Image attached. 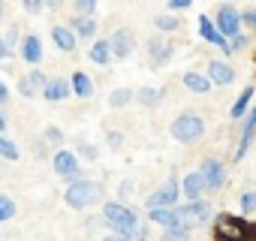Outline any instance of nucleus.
Returning <instances> with one entry per match:
<instances>
[{"label": "nucleus", "mask_w": 256, "mask_h": 241, "mask_svg": "<svg viewBox=\"0 0 256 241\" xmlns=\"http://www.w3.org/2000/svg\"><path fill=\"white\" fill-rule=\"evenodd\" d=\"M102 220L112 229V235H126L133 238L139 229V214L133 208H126L124 202H106L102 205Z\"/></svg>", "instance_id": "f257e3e1"}, {"label": "nucleus", "mask_w": 256, "mask_h": 241, "mask_svg": "<svg viewBox=\"0 0 256 241\" xmlns=\"http://www.w3.org/2000/svg\"><path fill=\"white\" fill-rule=\"evenodd\" d=\"M214 241H256V226L235 214H220L214 220Z\"/></svg>", "instance_id": "f03ea898"}, {"label": "nucleus", "mask_w": 256, "mask_h": 241, "mask_svg": "<svg viewBox=\"0 0 256 241\" xmlns=\"http://www.w3.org/2000/svg\"><path fill=\"white\" fill-rule=\"evenodd\" d=\"M64 199H66L70 208L84 211V208H90V205H96L102 199V184L100 181H90V178H78V181H72L64 190Z\"/></svg>", "instance_id": "7ed1b4c3"}, {"label": "nucleus", "mask_w": 256, "mask_h": 241, "mask_svg": "<svg viewBox=\"0 0 256 241\" xmlns=\"http://www.w3.org/2000/svg\"><path fill=\"white\" fill-rule=\"evenodd\" d=\"M169 133H172L175 142L190 145V142L202 139V133H205V120H202V114H196V112H181V114L172 120Z\"/></svg>", "instance_id": "20e7f679"}, {"label": "nucleus", "mask_w": 256, "mask_h": 241, "mask_svg": "<svg viewBox=\"0 0 256 241\" xmlns=\"http://www.w3.org/2000/svg\"><path fill=\"white\" fill-rule=\"evenodd\" d=\"M214 28L223 40H235L241 34V12L232 6V4H223L217 6V18H214Z\"/></svg>", "instance_id": "39448f33"}, {"label": "nucleus", "mask_w": 256, "mask_h": 241, "mask_svg": "<svg viewBox=\"0 0 256 241\" xmlns=\"http://www.w3.org/2000/svg\"><path fill=\"white\" fill-rule=\"evenodd\" d=\"M178 199H181V181L172 175L157 193L148 196V211H154V208H178Z\"/></svg>", "instance_id": "423d86ee"}, {"label": "nucleus", "mask_w": 256, "mask_h": 241, "mask_svg": "<svg viewBox=\"0 0 256 241\" xmlns=\"http://www.w3.org/2000/svg\"><path fill=\"white\" fill-rule=\"evenodd\" d=\"M52 166H54V175L66 178L70 184L82 178V160H78V154H76V151H66V148H64V151H58V154H54V160H52Z\"/></svg>", "instance_id": "0eeeda50"}, {"label": "nucleus", "mask_w": 256, "mask_h": 241, "mask_svg": "<svg viewBox=\"0 0 256 241\" xmlns=\"http://www.w3.org/2000/svg\"><path fill=\"white\" fill-rule=\"evenodd\" d=\"M133 46H136L133 34H130V30H124V28H118V30L108 36L112 58H118V60H126V58H130V54H133Z\"/></svg>", "instance_id": "6e6552de"}, {"label": "nucleus", "mask_w": 256, "mask_h": 241, "mask_svg": "<svg viewBox=\"0 0 256 241\" xmlns=\"http://www.w3.org/2000/svg\"><path fill=\"white\" fill-rule=\"evenodd\" d=\"M199 175H202V181H205V190H220L223 181H226V169H223L220 160H202Z\"/></svg>", "instance_id": "1a4fd4ad"}, {"label": "nucleus", "mask_w": 256, "mask_h": 241, "mask_svg": "<svg viewBox=\"0 0 256 241\" xmlns=\"http://www.w3.org/2000/svg\"><path fill=\"white\" fill-rule=\"evenodd\" d=\"M148 220H154V223H160V226H166V229H184V226H187L181 208H154V211H148ZM187 229H190V226H187Z\"/></svg>", "instance_id": "9d476101"}, {"label": "nucleus", "mask_w": 256, "mask_h": 241, "mask_svg": "<svg viewBox=\"0 0 256 241\" xmlns=\"http://www.w3.org/2000/svg\"><path fill=\"white\" fill-rule=\"evenodd\" d=\"M42 96L48 102H64L72 96V88H70V78H48L46 88H42Z\"/></svg>", "instance_id": "9b49d317"}, {"label": "nucleus", "mask_w": 256, "mask_h": 241, "mask_svg": "<svg viewBox=\"0 0 256 241\" xmlns=\"http://www.w3.org/2000/svg\"><path fill=\"white\" fill-rule=\"evenodd\" d=\"M211 84H220V88H226V84H232L235 82V70L229 66V64H223V60H211L208 64V76H205Z\"/></svg>", "instance_id": "f8f14e48"}, {"label": "nucleus", "mask_w": 256, "mask_h": 241, "mask_svg": "<svg viewBox=\"0 0 256 241\" xmlns=\"http://www.w3.org/2000/svg\"><path fill=\"white\" fill-rule=\"evenodd\" d=\"M202 193H205V181L199 172H190L181 178V196H187V202H199Z\"/></svg>", "instance_id": "ddd939ff"}, {"label": "nucleus", "mask_w": 256, "mask_h": 241, "mask_svg": "<svg viewBox=\"0 0 256 241\" xmlns=\"http://www.w3.org/2000/svg\"><path fill=\"white\" fill-rule=\"evenodd\" d=\"M178 208H181L187 226H193V223H205L208 214H211V205H208L205 199H199V202H187V205H178Z\"/></svg>", "instance_id": "4468645a"}, {"label": "nucleus", "mask_w": 256, "mask_h": 241, "mask_svg": "<svg viewBox=\"0 0 256 241\" xmlns=\"http://www.w3.org/2000/svg\"><path fill=\"white\" fill-rule=\"evenodd\" d=\"M22 60L24 64H40L42 60V40L36 36V34H28L24 40H22Z\"/></svg>", "instance_id": "2eb2a0df"}, {"label": "nucleus", "mask_w": 256, "mask_h": 241, "mask_svg": "<svg viewBox=\"0 0 256 241\" xmlns=\"http://www.w3.org/2000/svg\"><path fill=\"white\" fill-rule=\"evenodd\" d=\"M46 82H48V78H46V76H42L40 70H34V72H30L28 78H22V82H18V94L30 100V96H36V94H42Z\"/></svg>", "instance_id": "dca6fc26"}, {"label": "nucleus", "mask_w": 256, "mask_h": 241, "mask_svg": "<svg viewBox=\"0 0 256 241\" xmlns=\"http://www.w3.org/2000/svg\"><path fill=\"white\" fill-rule=\"evenodd\" d=\"M148 54H151V60H154L157 66H163L166 60H172L175 48H172L166 40H151V42H148Z\"/></svg>", "instance_id": "f3484780"}, {"label": "nucleus", "mask_w": 256, "mask_h": 241, "mask_svg": "<svg viewBox=\"0 0 256 241\" xmlns=\"http://www.w3.org/2000/svg\"><path fill=\"white\" fill-rule=\"evenodd\" d=\"M70 30L76 34V40H78V36L90 40V36L96 34V22H94V16H76V18L70 22Z\"/></svg>", "instance_id": "a211bd4d"}, {"label": "nucleus", "mask_w": 256, "mask_h": 241, "mask_svg": "<svg viewBox=\"0 0 256 241\" xmlns=\"http://www.w3.org/2000/svg\"><path fill=\"white\" fill-rule=\"evenodd\" d=\"M52 40H54V46H58L60 52H72V48H76V34H72L70 28H64V24H54V28H52Z\"/></svg>", "instance_id": "6ab92c4d"}, {"label": "nucleus", "mask_w": 256, "mask_h": 241, "mask_svg": "<svg viewBox=\"0 0 256 241\" xmlns=\"http://www.w3.org/2000/svg\"><path fill=\"white\" fill-rule=\"evenodd\" d=\"M70 88H72V94L76 96H82V100H88L90 94H94V82H90V76L88 72H72V78H70Z\"/></svg>", "instance_id": "aec40b11"}, {"label": "nucleus", "mask_w": 256, "mask_h": 241, "mask_svg": "<svg viewBox=\"0 0 256 241\" xmlns=\"http://www.w3.org/2000/svg\"><path fill=\"white\" fill-rule=\"evenodd\" d=\"M181 82H184V88H187L190 94H211V82H208L205 76L193 72V70H190V72H184V78H181Z\"/></svg>", "instance_id": "412c9836"}, {"label": "nucleus", "mask_w": 256, "mask_h": 241, "mask_svg": "<svg viewBox=\"0 0 256 241\" xmlns=\"http://www.w3.org/2000/svg\"><path fill=\"white\" fill-rule=\"evenodd\" d=\"M253 94H256L253 88H244V94H241V96L235 100V106H232V112H229V114H232L235 120H238V118H244V114L250 112V102H253Z\"/></svg>", "instance_id": "4be33fe9"}, {"label": "nucleus", "mask_w": 256, "mask_h": 241, "mask_svg": "<svg viewBox=\"0 0 256 241\" xmlns=\"http://www.w3.org/2000/svg\"><path fill=\"white\" fill-rule=\"evenodd\" d=\"M90 60H94V64H100V66H106V64L112 60L108 40H100V42H94V46H90Z\"/></svg>", "instance_id": "5701e85b"}, {"label": "nucleus", "mask_w": 256, "mask_h": 241, "mask_svg": "<svg viewBox=\"0 0 256 241\" xmlns=\"http://www.w3.org/2000/svg\"><path fill=\"white\" fill-rule=\"evenodd\" d=\"M18 157H22L18 145H16L12 139H6V136H0V160H10V163H16Z\"/></svg>", "instance_id": "b1692460"}, {"label": "nucleus", "mask_w": 256, "mask_h": 241, "mask_svg": "<svg viewBox=\"0 0 256 241\" xmlns=\"http://www.w3.org/2000/svg\"><path fill=\"white\" fill-rule=\"evenodd\" d=\"M136 100H139L142 106H160V102H163V90H160V88H142V90L136 94Z\"/></svg>", "instance_id": "393cba45"}, {"label": "nucleus", "mask_w": 256, "mask_h": 241, "mask_svg": "<svg viewBox=\"0 0 256 241\" xmlns=\"http://www.w3.org/2000/svg\"><path fill=\"white\" fill-rule=\"evenodd\" d=\"M133 100H136V94H133V90L118 88V90H112V96H108V106H112V108H120V106H130Z\"/></svg>", "instance_id": "a878e982"}, {"label": "nucleus", "mask_w": 256, "mask_h": 241, "mask_svg": "<svg viewBox=\"0 0 256 241\" xmlns=\"http://www.w3.org/2000/svg\"><path fill=\"white\" fill-rule=\"evenodd\" d=\"M12 217H16V202H12L10 196L0 193V223H4V220H12Z\"/></svg>", "instance_id": "bb28decb"}, {"label": "nucleus", "mask_w": 256, "mask_h": 241, "mask_svg": "<svg viewBox=\"0 0 256 241\" xmlns=\"http://www.w3.org/2000/svg\"><path fill=\"white\" fill-rule=\"evenodd\" d=\"M154 24H157L160 30H178V24H181V22H178L175 16H157V18H154Z\"/></svg>", "instance_id": "cd10ccee"}, {"label": "nucleus", "mask_w": 256, "mask_h": 241, "mask_svg": "<svg viewBox=\"0 0 256 241\" xmlns=\"http://www.w3.org/2000/svg\"><path fill=\"white\" fill-rule=\"evenodd\" d=\"M190 238V229L184 226V229H166L163 232V241H187Z\"/></svg>", "instance_id": "c85d7f7f"}, {"label": "nucleus", "mask_w": 256, "mask_h": 241, "mask_svg": "<svg viewBox=\"0 0 256 241\" xmlns=\"http://www.w3.org/2000/svg\"><path fill=\"white\" fill-rule=\"evenodd\" d=\"M193 4H190V0H169V4H166V10L169 12H187Z\"/></svg>", "instance_id": "c756f323"}, {"label": "nucleus", "mask_w": 256, "mask_h": 241, "mask_svg": "<svg viewBox=\"0 0 256 241\" xmlns=\"http://www.w3.org/2000/svg\"><path fill=\"white\" fill-rule=\"evenodd\" d=\"M253 208H256V193H241V211L250 214Z\"/></svg>", "instance_id": "7c9ffc66"}, {"label": "nucleus", "mask_w": 256, "mask_h": 241, "mask_svg": "<svg viewBox=\"0 0 256 241\" xmlns=\"http://www.w3.org/2000/svg\"><path fill=\"white\" fill-rule=\"evenodd\" d=\"M241 24H244V28H253V30H256V6L244 10V16H241Z\"/></svg>", "instance_id": "2f4dec72"}, {"label": "nucleus", "mask_w": 256, "mask_h": 241, "mask_svg": "<svg viewBox=\"0 0 256 241\" xmlns=\"http://www.w3.org/2000/svg\"><path fill=\"white\" fill-rule=\"evenodd\" d=\"M229 46H232V52H238V48H247V46H250V36H247V34H238L235 40H229Z\"/></svg>", "instance_id": "473e14b6"}, {"label": "nucleus", "mask_w": 256, "mask_h": 241, "mask_svg": "<svg viewBox=\"0 0 256 241\" xmlns=\"http://www.w3.org/2000/svg\"><path fill=\"white\" fill-rule=\"evenodd\" d=\"M22 10H24V12H42V10H46V4H40V0H24Z\"/></svg>", "instance_id": "72a5a7b5"}, {"label": "nucleus", "mask_w": 256, "mask_h": 241, "mask_svg": "<svg viewBox=\"0 0 256 241\" xmlns=\"http://www.w3.org/2000/svg\"><path fill=\"white\" fill-rule=\"evenodd\" d=\"M46 139H48V142H54V145H58V142H64V133H60V130H58V127H46Z\"/></svg>", "instance_id": "f704fd0d"}, {"label": "nucleus", "mask_w": 256, "mask_h": 241, "mask_svg": "<svg viewBox=\"0 0 256 241\" xmlns=\"http://www.w3.org/2000/svg\"><path fill=\"white\" fill-rule=\"evenodd\" d=\"M76 10H78V12H82V16H90V12H94V10H96V4H94V0H82V4H78V6H76Z\"/></svg>", "instance_id": "c9c22d12"}, {"label": "nucleus", "mask_w": 256, "mask_h": 241, "mask_svg": "<svg viewBox=\"0 0 256 241\" xmlns=\"http://www.w3.org/2000/svg\"><path fill=\"white\" fill-rule=\"evenodd\" d=\"M78 154L88 157V160H94V157H96V148H94V145H78Z\"/></svg>", "instance_id": "e433bc0d"}, {"label": "nucleus", "mask_w": 256, "mask_h": 241, "mask_svg": "<svg viewBox=\"0 0 256 241\" xmlns=\"http://www.w3.org/2000/svg\"><path fill=\"white\" fill-rule=\"evenodd\" d=\"M6 100H10V88L0 82V106H6Z\"/></svg>", "instance_id": "4c0bfd02"}, {"label": "nucleus", "mask_w": 256, "mask_h": 241, "mask_svg": "<svg viewBox=\"0 0 256 241\" xmlns=\"http://www.w3.org/2000/svg\"><path fill=\"white\" fill-rule=\"evenodd\" d=\"M120 139H124L120 133H108V145H112V148H120Z\"/></svg>", "instance_id": "58836bf2"}, {"label": "nucleus", "mask_w": 256, "mask_h": 241, "mask_svg": "<svg viewBox=\"0 0 256 241\" xmlns=\"http://www.w3.org/2000/svg\"><path fill=\"white\" fill-rule=\"evenodd\" d=\"M6 54H10V48H6V42H4V36H0V64L6 60Z\"/></svg>", "instance_id": "ea45409f"}, {"label": "nucleus", "mask_w": 256, "mask_h": 241, "mask_svg": "<svg viewBox=\"0 0 256 241\" xmlns=\"http://www.w3.org/2000/svg\"><path fill=\"white\" fill-rule=\"evenodd\" d=\"M102 241H133V238H126V235H106Z\"/></svg>", "instance_id": "a19ab883"}, {"label": "nucleus", "mask_w": 256, "mask_h": 241, "mask_svg": "<svg viewBox=\"0 0 256 241\" xmlns=\"http://www.w3.org/2000/svg\"><path fill=\"white\" fill-rule=\"evenodd\" d=\"M4 130H6V118H4V112H0V136H4Z\"/></svg>", "instance_id": "79ce46f5"}, {"label": "nucleus", "mask_w": 256, "mask_h": 241, "mask_svg": "<svg viewBox=\"0 0 256 241\" xmlns=\"http://www.w3.org/2000/svg\"><path fill=\"white\" fill-rule=\"evenodd\" d=\"M4 12H6V4H0V16H4Z\"/></svg>", "instance_id": "37998d69"}]
</instances>
